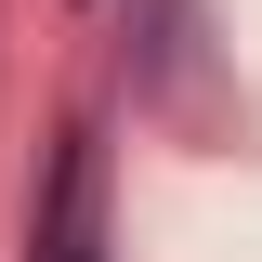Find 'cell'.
I'll list each match as a JSON object with an SVG mask.
<instances>
[{
	"label": "cell",
	"instance_id": "obj_1",
	"mask_svg": "<svg viewBox=\"0 0 262 262\" xmlns=\"http://www.w3.org/2000/svg\"><path fill=\"white\" fill-rule=\"evenodd\" d=\"M39 262H92V236H79V184H66V210H53V249Z\"/></svg>",
	"mask_w": 262,
	"mask_h": 262
}]
</instances>
